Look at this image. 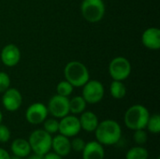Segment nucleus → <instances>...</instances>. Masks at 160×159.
<instances>
[{
    "instance_id": "nucleus-10",
    "label": "nucleus",
    "mask_w": 160,
    "mask_h": 159,
    "mask_svg": "<svg viewBox=\"0 0 160 159\" xmlns=\"http://www.w3.org/2000/svg\"><path fill=\"white\" fill-rule=\"evenodd\" d=\"M47 106L40 102L31 104L25 112V119L31 125H40L48 117Z\"/></svg>"
},
{
    "instance_id": "nucleus-7",
    "label": "nucleus",
    "mask_w": 160,
    "mask_h": 159,
    "mask_svg": "<svg viewBox=\"0 0 160 159\" xmlns=\"http://www.w3.org/2000/svg\"><path fill=\"white\" fill-rule=\"evenodd\" d=\"M82 87V97L86 103L97 104L102 100L105 94V89L102 82L97 80L88 81Z\"/></svg>"
},
{
    "instance_id": "nucleus-11",
    "label": "nucleus",
    "mask_w": 160,
    "mask_h": 159,
    "mask_svg": "<svg viewBox=\"0 0 160 159\" xmlns=\"http://www.w3.org/2000/svg\"><path fill=\"white\" fill-rule=\"evenodd\" d=\"M22 103V97L20 91L16 88H8L3 93L2 104L8 112H16L20 109Z\"/></svg>"
},
{
    "instance_id": "nucleus-24",
    "label": "nucleus",
    "mask_w": 160,
    "mask_h": 159,
    "mask_svg": "<svg viewBox=\"0 0 160 159\" xmlns=\"http://www.w3.org/2000/svg\"><path fill=\"white\" fill-rule=\"evenodd\" d=\"M133 140L137 145H143L147 142L148 135L147 132L144 129H138L134 131L133 134Z\"/></svg>"
},
{
    "instance_id": "nucleus-22",
    "label": "nucleus",
    "mask_w": 160,
    "mask_h": 159,
    "mask_svg": "<svg viewBox=\"0 0 160 159\" xmlns=\"http://www.w3.org/2000/svg\"><path fill=\"white\" fill-rule=\"evenodd\" d=\"M58 128H59V121H57L56 118H47L43 122V129L51 135L57 133Z\"/></svg>"
},
{
    "instance_id": "nucleus-13",
    "label": "nucleus",
    "mask_w": 160,
    "mask_h": 159,
    "mask_svg": "<svg viewBox=\"0 0 160 159\" xmlns=\"http://www.w3.org/2000/svg\"><path fill=\"white\" fill-rule=\"evenodd\" d=\"M142 45L153 51L160 49V30L158 27H149L142 35Z\"/></svg>"
},
{
    "instance_id": "nucleus-1",
    "label": "nucleus",
    "mask_w": 160,
    "mask_h": 159,
    "mask_svg": "<svg viewBox=\"0 0 160 159\" xmlns=\"http://www.w3.org/2000/svg\"><path fill=\"white\" fill-rule=\"evenodd\" d=\"M94 132L96 141L103 146L115 145L122 138V127L120 124L112 119L99 122Z\"/></svg>"
},
{
    "instance_id": "nucleus-19",
    "label": "nucleus",
    "mask_w": 160,
    "mask_h": 159,
    "mask_svg": "<svg viewBox=\"0 0 160 159\" xmlns=\"http://www.w3.org/2000/svg\"><path fill=\"white\" fill-rule=\"evenodd\" d=\"M111 96L115 99H122L126 97L127 87L121 81H112L110 85Z\"/></svg>"
},
{
    "instance_id": "nucleus-16",
    "label": "nucleus",
    "mask_w": 160,
    "mask_h": 159,
    "mask_svg": "<svg viewBox=\"0 0 160 159\" xmlns=\"http://www.w3.org/2000/svg\"><path fill=\"white\" fill-rule=\"evenodd\" d=\"M81 128L88 133H92L96 130L99 120L96 113L90 111H84L81 113V116L79 117Z\"/></svg>"
},
{
    "instance_id": "nucleus-4",
    "label": "nucleus",
    "mask_w": 160,
    "mask_h": 159,
    "mask_svg": "<svg viewBox=\"0 0 160 159\" xmlns=\"http://www.w3.org/2000/svg\"><path fill=\"white\" fill-rule=\"evenodd\" d=\"M52 135L44 129H36L29 135L27 141L30 144L31 151L34 154L43 157L52 150Z\"/></svg>"
},
{
    "instance_id": "nucleus-31",
    "label": "nucleus",
    "mask_w": 160,
    "mask_h": 159,
    "mask_svg": "<svg viewBox=\"0 0 160 159\" xmlns=\"http://www.w3.org/2000/svg\"><path fill=\"white\" fill-rule=\"evenodd\" d=\"M2 121H3V113H2V112L0 111V124L2 123Z\"/></svg>"
},
{
    "instance_id": "nucleus-29",
    "label": "nucleus",
    "mask_w": 160,
    "mask_h": 159,
    "mask_svg": "<svg viewBox=\"0 0 160 159\" xmlns=\"http://www.w3.org/2000/svg\"><path fill=\"white\" fill-rule=\"evenodd\" d=\"M0 159H11L9 153L6 149L1 147H0Z\"/></svg>"
},
{
    "instance_id": "nucleus-3",
    "label": "nucleus",
    "mask_w": 160,
    "mask_h": 159,
    "mask_svg": "<svg viewBox=\"0 0 160 159\" xmlns=\"http://www.w3.org/2000/svg\"><path fill=\"white\" fill-rule=\"evenodd\" d=\"M66 81L73 87H82L89 81V71L84 64L80 61L68 62L64 69Z\"/></svg>"
},
{
    "instance_id": "nucleus-32",
    "label": "nucleus",
    "mask_w": 160,
    "mask_h": 159,
    "mask_svg": "<svg viewBox=\"0 0 160 159\" xmlns=\"http://www.w3.org/2000/svg\"><path fill=\"white\" fill-rule=\"evenodd\" d=\"M11 159H22V158H21V157H15V156H13V157H11Z\"/></svg>"
},
{
    "instance_id": "nucleus-5",
    "label": "nucleus",
    "mask_w": 160,
    "mask_h": 159,
    "mask_svg": "<svg viewBox=\"0 0 160 159\" xmlns=\"http://www.w3.org/2000/svg\"><path fill=\"white\" fill-rule=\"evenodd\" d=\"M81 11L87 22H98L105 15V4L102 0H82Z\"/></svg>"
},
{
    "instance_id": "nucleus-14",
    "label": "nucleus",
    "mask_w": 160,
    "mask_h": 159,
    "mask_svg": "<svg viewBox=\"0 0 160 159\" xmlns=\"http://www.w3.org/2000/svg\"><path fill=\"white\" fill-rule=\"evenodd\" d=\"M81 153H82V159L105 158L104 146L97 141L85 142V145Z\"/></svg>"
},
{
    "instance_id": "nucleus-18",
    "label": "nucleus",
    "mask_w": 160,
    "mask_h": 159,
    "mask_svg": "<svg viewBox=\"0 0 160 159\" xmlns=\"http://www.w3.org/2000/svg\"><path fill=\"white\" fill-rule=\"evenodd\" d=\"M86 102L82 96L74 97L69 99V112L74 115L81 114L86 109Z\"/></svg>"
},
{
    "instance_id": "nucleus-33",
    "label": "nucleus",
    "mask_w": 160,
    "mask_h": 159,
    "mask_svg": "<svg viewBox=\"0 0 160 159\" xmlns=\"http://www.w3.org/2000/svg\"><path fill=\"white\" fill-rule=\"evenodd\" d=\"M153 159H158V158H153Z\"/></svg>"
},
{
    "instance_id": "nucleus-15",
    "label": "nucleus",
    "mask_w": 160,
    "mask_h": 159,
    "mask_svg": "<svg viewBox=\"0 0 160 159\" xmlns=\"http://www.w3.org/2000/svg\"><path fill=\"white\" fill-rule=\"evenodd\" d=\"M52 151L62 157H68L71 150V144L69 138L63 136L61 134L55 135L52 140Z\"/></svg>"
},
{
    "instance_id": "nucleus-2",
    "label": "nucleus",
    "mask_w": 160,
    "mask_h": 159,
    "mask_svg": "<svg viewBox=\"0 0 160 159\" xmlns=\"http://www.w3.org/2000/svg\"><path fill=\"white\" fill-rule=\"evenodd\" d=\"M150 112L143 105L136 104L129 107L124 116L126 127L130 130L145 129Z\"/></svg>"
},
{
    "instance_id": "nucleus-6",
    "label": "nucleus",
    "mask_w": 160,
    "mask_h": 159,
    "mask_svg": "<svg viewBox=\"0 0 160 159\" xmlns=\"http://www.w3.org/2000/svg\"><path fill=\"white\" fill-rule=\"evenodd\" d=\"M109 73L114 81H125L131 73L130 62L123 56L113 58L109 65Z\"/></svg>"
},
{
    "instance_id": "nucleus-21",
    "label": "nucleus",
    "mask_w": 160,
    "mask_h": 159,
    "mask_svg": "<svg viewBox=\"0 0 160 159\" xmlns=\"http://www.w3.org/2000/svg\"><path fill=\"white\" fill-rule=\"evenodd\" d=\"M147 130L152 134H159L160 132V116L159 114L155 113L149 116V119L146 124Z\"/></svg>"
},
{
    "instance_id": "nucleus-20",
    "label": "nucleus",
    "mask_w": 160,
    "mask_h": 159,
    "mask_svg": "<svg viewBox=\"0 0 160 159\" xmlns=\"http://www.w3.org/2000/svg\"><path fill=\"white\" fill-rule=\"evenodd\" d=\"M148 150L142 145L134 146L130 148L126 154V159H148Z\"/></svg>"
},
{
    "instance_id": "nucleus-30",
    "label": "nucleus",
    "mask_w": 160,
    "mask_h": 159,
    "mask_svg": "<svg viewBox=\"0 0 160 159\" xmlns=\"http://www.w3.org/2000/svg\"><path fill=\"white\" fill-rule=\"evenodd\" d=\"M25 158L26 159H42V157L33 153V155H31V154H30V155H29L28 157H26Z\"/></svg>"
},
{
    "instance_id": "nucleus-17",
    "label": "nucleus",
    "mask_w": 160,
    "mask_h": 159,
    "mask_svg": "<svg viewBox=\"0 0 160 159\" xmlns=\"http://www.w3.org/2000/svg\"><path fill=\"white\" fill-rule=\"evenodd\" d=\"M10 149H11V153L13 156L21 157V158H25L32 153L28 141L22 138L15 139L11 142Z\"/></svg>"
},
{
    "instance_id": "nucleus-8",
    "label": "nucleus",
    "mask_w": 160,
    "mask_h": 159,
    "mask_svg": "<svg viewBox=\"0 0 160 159\" xmlns=\"http://www.w3.org/2000/svg\"><path fill=\"white\" fill-rule=\"evenodd\" d=\"M47 109L52 117L61 119L69 114V99L67 97L54 95L50 98Z\"/></svg>"
},
{
    "instance_id": "nucleus-9",
    "label": "nucleus",
    "mask_w": 160,
    "mask_h": 159,
    "mask_svg": "<svg viewBox=\"0 0 160 159\" xmlns=\"http://www.w3.org/2000/svg\"><path fill=\"white\" fill-rule=\"evenodd\" d=\"M82 130L79 117L74 114H68L59 121V134L68 138L76 137Z\"/></svg>"
},
{
    "instance_id": "nucleus-23",
    "label": "nucleus",
    "mask_w": 160,
    "mask_h": 159,
    "mask_svg": "<svg viewBox=\"0 0 160 159\" xmlns=\"http://www.w3.org/2000/svg\"><path fill=\"white\" fill-rule=\"evenodd\" d=\"M56 91H57V95L68 97L73 92V86L68 81H62L57 84Z\"/></svg>"
},
{
    "instance_id": "nucleus-26",
    "label": "nucleus",
    "mask_w": 160,
    "mask_h": 159,
    "mask_svg": "<svg viewBox=\"0 0 160 159\" xmlns=\"http://www.w3.org/2000/svg\"><path fill=\"white\" fill-rule=\"evenodd\" d=\"M10 130L9 128L3 125L2 123L0 124V143H6L10 140Z\"/></svg>"
},
{
    "instance_id": "nucleus-12",
    "label": "nucleus",
    "mask_w": 160,
    "mask_h": 159,
    "mask_svg": "<svg viewBox=\"0 0 160 159\" xmlns=\"http://www.w3.org/2000/svg\"><path fill=\"white\" fill-rule=\"evenodd\" d=\"M0 58L6 67H15L21 59L20 49L14 44H8L2 49Z\"/></svg>"
},
{
    "instance_id": "nucleus-28",
    "label": "nucleus",
    "mask_w": 160,
    "mask_h": 159,
    "mask_svg": "<svg viewBox=\"0 0 160 159\" xmlns=\"http://www.w3.org/2000/svg\"><path fill=\"white\" fill-rule=\"evenodd\" d=\"M64 157H60L59 155L55 154L54 152H49L47 154H45L43 157H42V159H63Z\"/></svg>"
},
{
    "instance_id": "nucleus-27",
    "label": "nucleus",
    "mask_w": 160,
    "mask_h": 159,
    "mask_svg": "<svg viewBox=\"0 0 160 159\" xmlns=\"http://www.w3.org/2000/svg\"><path fill=\"white\" fill-rule=\"evenodd\" d=\"M70 144H71V150L75 152H82L85 145V142L82 138L73 137V140L70 141Z\"/></svg>"
},
{
    "instance_id": "nucleus-25",
    "label": "nucleus",
    "mask_w": 160,
    "mask_h": 159,
    "mask_svg": "<svg viewBox=\"0 0 160 159\" xmlns=\"http://www.w3.org/2000/svg\"><path fill=\"white\" fill-rule=\"evenodd\" d=\"M10 87V78L8 73L0 71V93L3 94Z\"/></svg>"
}]
</instances>
